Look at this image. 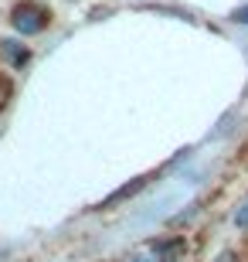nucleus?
Here are the masks:
<instances>
[{
	"label": "nucleus",
	"instance_id": "1",
	"mask_svg": "<svg viewBox=\"0 0 248 262\" xmlns=\"http://www.w3.org/2000/svg\"><path fill=\"white\" fill-rule=\"evenodd\" d=\"M14 28L20 31V34H38V31L48 28L51 20V10L44 7V4H34V0H24V4H17L14 7Z\"/></svg>",
	"mask_w": 248,
	"mask_h": 262
},
{
	"label": "nucleus",
	"instance_id": "2",
	"mask_svg": "<svg viewBox=\"0 0 248 262\" xmlns=\"http://www.w3.org/2000/svg\"><path fill=\"white\" fill-rule=\"evenodd\" d=\"M140 187H143V181H136V184H126V187H119V191H116V194L109 198V201H105V204H116V201H123V198L136 194V191H140Z\"/></svg>",
	"mask_w": 248,
	"mask_h": 262
},
{
	"label": "nucleus",
	"instance_id": "3",
	"mask_svg": "<svg viewBox=\"0 0 248 262\" xmlns=\"http://www.w3.org/2000/svg\"><path fill=\"white\" fill-rule=\"evenodd\" d=\"M235 225H238V228H248V198L238 204V211H235Z\"/></svg>",
	"mask_w": 248,
	"mask_h": 262
},
{
	"label": "nucleus",
	"instance_id": "4",
	"mask_svg": "<svg viewBox=\"0 0 248 262\" xmlns=\"http://www.w3.org/2000/svg\"><path fill=\"white\" fill-rule=\"evenodd\" d=\"M4 48H7V55H10L14 61H24V58H28V51H24V48H17L14 41H4Z\"/></svg>",
	"mask_w": 248,
	"mask_h": 262
},
{
	"label": "nucleus",
	"instance_id": "5",
	"mask_svg": "<svg viewBox=\"0 0 248 262\" xmlns=\"http://www.w3.org/2000/svg\"><path fill=\"white\" fill-rule=\"evenodd\" d=\"M231 20H238V24H248V7H238L231 14Z\"/></svg>",
	"mask_w": 248,
	"mask_h": 262
},
{
	"label": "nucleus",
	"instance_id": "6",
	"mask_svg": "<svg viewBox=\"0 0 248 262\" xmlns=\"http://www.w3.org/2000/svg\"><path fill=\"white\" fill-rule=\"evenodd\" d=\"M218 262H238V255H235V252H221Z\"/></svg>",
	"mask_w": 248,
	"mask_h": 262
}]
</instances>
